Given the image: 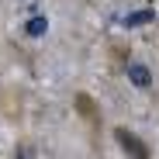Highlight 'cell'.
Returning <instances> with one entry per match:
<instances>
[{
    "instance_id": "6da1fadb",
    "label": "cell",
    "mask_w": 159,
    "mask_h": 159,
    "mask_svg": "<svg viewBox=\"0 0 159 159\" xmlns=\"http://www.w3.org/2000/svg\"><path fill=\"white\" fill-rule=\"evenodd\" d=\"M114 139H118V145L131 156V159H149V145L142 142V139H135L131 131H125V128H114Z\"/></svg>"
},
{
    "instance_id": "7a4b0ae2",
    "label": "cell",
    "mask_w": 159,
    "mask_h": 159,
    "mask_svg": "<svg viewBox=\"0 0 159 159\" xmlns=\"http://www.w3.org/2000/svg\"><path fill=\"white\" fill-rule=\"evenodd\" d=\"M128 80H131V83H135L139 90H149L152 87V73H149V66L145 62H128Z\"/></svg>"
},
{
    "instance_id": "3957f363",
    "label": "cell",
    "mask_w": 159,
    "mask_h": 159,
    "mask_svg": "<svg viewBox=\"0 0 159 159\" xmlns=\"http://www.w3.org/2000/svg\"><path fill=\"white\" fill-rule=\"evenodd\" d=\"M14 159H38V156H35V149H31L28 142H21V145L14 149Z\"/></svg>"
}]
</instances>
